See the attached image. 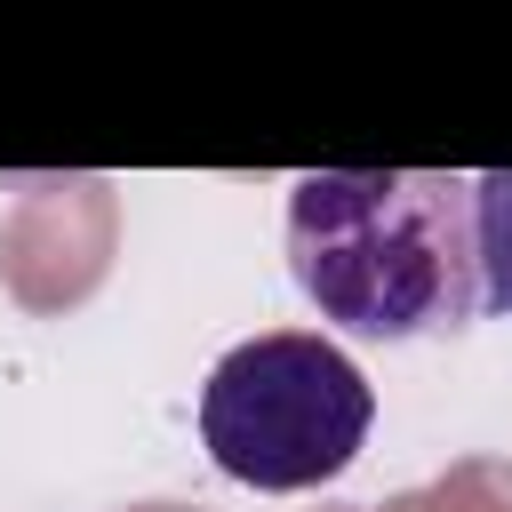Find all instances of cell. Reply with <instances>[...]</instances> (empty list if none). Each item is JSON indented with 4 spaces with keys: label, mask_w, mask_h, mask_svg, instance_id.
I'll return each instance as SVG.
<instances>
[{
    "label": "cell",
    "mask_w": 512,
    "mask_h": 512,
    "mask_svg": "<svg viewBox=\"0 0 512 512\" xmlns=\"http://www.w3.org/2000/svg\"><path fill=\"white\" fill-rule=\"evenodd\" d=\"M472 264H480V304L512 312V168L472 176Z\"/></svg>",
    "instance_id": "3957f363"
},
{
    "label": "cell",
    "mask_w": 512,
    "mask_h": 512,
    "mask_svg": "<svg viewBox=\"0 0 512 512\" xmlns=\"http://www.w3.org/2000/svg\"><path fill=\"white\" fill-rule=\"evenodd\" d=\"M288 272L352 336H456L480 312L472 176L312 168L288 184Z\"/></svg>",
    "instance_id": "6da1fadb"
},
{
    "label": "cell",
    "mask_w": 512,
    "mask_h": 512,
    "mask_svg": "<svg viewBox=\"0 0 512 512\" xmlns=\"http://www.w3.org/2000/svg\"><path fill=\"white\" fill-rule=\"evenodd\" d=\"M376 424L368 376L312 328H272L232 344L200 384V440L224 480L296 496L336 480Z\"/></svg>",
    "instance_id": "7a4b0ae2"
}]
</instances>
